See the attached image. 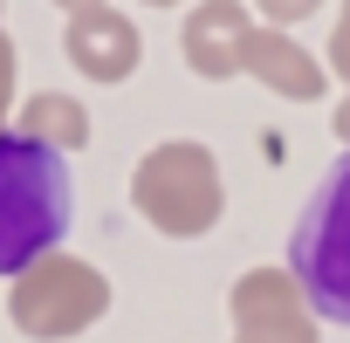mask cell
Segmentation results:
<instances>
[{
	"instance_id": "obj_5",
	"label": "cell",
	"mask_w": 350,
	"mask_h": 343,
	"mask_svg": "<svg viewBox=\"0 0 350 343\" xmlns=\"http://www.w3.org/2000/svg\"><path fill=\"white\" fill-rule=\"evenodd\" d=\"M227 316H234V343H316V316L288 268H247L227 288Z\"/></svg>"
},
{
	"instance_id": "obj_15",
	"label": "cell",
	"mask_w": 350,
	"mask_h": 343,
	"mask_svg": "<svg viewBox=\"0 0 350 343\" xmlns=\"http://www.w3.org/2000/svg\"><path fill=\"white\" fill-rule=\"evenodd\" d=\"M144 8H179V0H144Z\"/></svg>"
},
{
	"instance_id": "obj_4",
	"label": "cell",
	"mask_w": 350,
	"mask_h": 343,
	"mask_svg": "<svg viewBox=\"0 0 350 343\" xmlns=\"http://www.w3.org/2000/svg\"><path fill=\"white\" fill-rule=\"evenodd\" d=\"M8 316L35 343H69V336H83L90 323L110 316V275L90 268V261H76V254H49L28 275H14Z\"/></svg>"
},
{
	"instance_id": "obj_12",
	"label": "cell",
	"mask_w": 350,
	"mask_h": 343,
	"mask_svg": "<svg viewBox=\"0 0 350 343\" xmlns=\"http://www.w3.org/2000/svg\"><path fill=\"white\" fill-rule=\"evenodd\" d=\"M8 103H14V42L0 35V131H8Z\"/></svg>"
},
{
	"instance_id": "obj_6",
	"label": "cell",
	"mask_w": 350,
	"mask_h": 343,
	"mask_svg": "<svg viewBox=\"0 0 350 343\" xmlns=\"http://www.w3.org/2000/svg\"><path fill=\"white\" fill-rule=\"evenodd\" d=\"M62 49H69L76 76H90V83H131V76H137V62H144V35H137V21H131V14H117V8L69 14Z\"/></svg>"
},
{
	"instance_id": "obj_9",
	"label": "cell",
	"mask_w": 350,
	"mask_h": 343,
	"mask_svg": "<svg viewBox=\"0 0 350 343\" xmlns=\"http://www.w3.org/2000/svg\"><path fill=\"white\" fill-rule=\"evenodd\" d=\"M21 137H35V144H49V151H83L90 144V110H83V96H69V90H42V96H28L21 103Z\"/></svg>"
},
{
	"instance_id": "obj_13",
	"label": "cell",
	"mask_w": 350,
	"mask_h": 343,
	"mask_svg": "<svg viewBox=\"0 0 350 343\" xmlns=\"http://www.w3.org/2000/svg\"><path fill=\"white\" fill-rule=\"evenodd\" d=\"M62 14H90V8H110V0H55Z\"/></svg>"
},
{
	"instance_id": "obj_2",
	"label": "cell",
	"mask_w": 350,
	"mask_h": 343,
	"mask_svg": "<svg viewBox=\"0 0 350 343\" xmlns=\"http://www.w3.org/2000/svg\"><path fill=\"white\" fill-rule=\"evenodd\" d=\"M131 200H137V213H144L165 241H200V234H213L220 213H227L220 165H213V151L193 144V137L151 144V151L137 158V172H131Z\"/></svg>"
},
{
	"instance_id": "obj_8",
	"label": "cell",
	"mask_w": 350,
	"mask_h": 343,
	"mask_svg": "<svg viewBox=\"0 0 350 343\" xmlns=\"http://www.w3.org/2000/svg\"><path fill=\"white\" fill-rule=\"evenodd\" d=\"M241 76H254L261 90H275V96H288V103H316V96L329 90V83H323V62H316L295 35H282V28H254V35H247Z\"/></svg>"
},
{
	"instance_id": "obj_11",
	"label": "cell",
	"mask_w": 350,
	"mask_h": 343,
	"mask_svg": "<svg viewBox=\"0 0 350 343\" xmlns=\"http://www.w3.org/2000/svg\"><path fill=\"white\" fill-rule=\"evenodd\" d=\"M329 69L350 83V0L336 8V28H329Z\"/></svg>"
},
{
	"instance_id": "obj_14",
	"label": "cell",
	"mask_w": 350,
	"mask_h": 343,
	"mask_svg": "<svg viewBox=\"0 0 350 343\" xmlns=\"http://www.w3.org/2000/svg\"><path fill=\"white\" fill-rule=\"evenodd\" d=\"M336 137H343V144H350V96H343V103H336Z\"/></svg>"
},
{
	"instance_id": "obj_7",
	"label": "cell",
	"mask_w": 350,
	"mask_h": 343,
	"mask_svg": "<svg viewBox=\"0 0 350 343\" xmlns=\"http://www.w3.org/2000/svg\"><path fill=\"white\" fill-rule=\"evenodd\" d=\"M247 35H254V14L241 0H200L186 21V69L206 83H234L247 62Z\"/></svg>"
},
{
	"instance_id": "obj_10",
	"label": "cell",
	"mask_w": 350,
	"mask_h": 343,
	"mask_svg": "<svg viewBox=\"0 0 350 343\" xmlns=\"http://www.w3.org/2000/svg\"><path fill=\"white\" fill-rule=\"evenodd\" d=\"M254 8L268 14V28H282V35H288L295 21H309V14L323 8V0H254Z\"/></svg>"
},
{
	"instance_id": "obj_3",
	"label": "cell",
	"mask_w": 350,
	"mask_h": 343,
	"mask_svg": "<svg viewBox=\"0 0 350 343\" xmlns=\"http://www.w3.org/2000/svg\"><path fill=\"white\" fill-rule=\"evenodd\" d=\"M288 275L309 302V316H329L350 329V158L323 172L295 234H288Z\"/></svg>"
},
{
	"instance_id": "obj_1",
	"label": "cell",
	"mask_w": 350,
	"mask_h": 343,
	"mask_svg": "<svg viewBox=\"0 0 350 343\" xmlns=\"http://www.w3.org/2000/svg\"><path fill=\"white\" fill-rule=\"evenodd\" d=\"M69 158L0 131V275H28L69 241Z\"/></svg>"
}]
</instances>
